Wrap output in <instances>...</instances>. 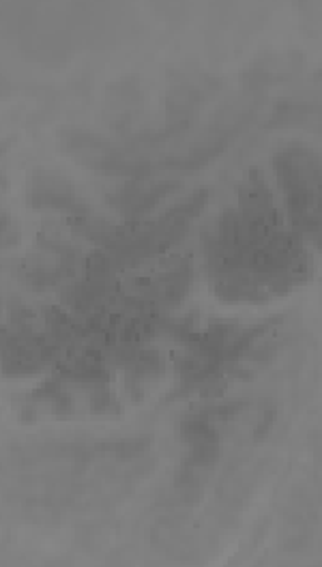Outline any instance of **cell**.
Listing matches in <instances>:
<instances>
[{
    "label": "cell",
    "instance_id": "3957f363",
    "mask_svg": "<svg viewBox=\"0 0 322 567\" xmlns=\"http://www.w3.org/2000/svg\"><path fill=\"white\" fill-rule=\"evenodd\" d=\"M61 144L63 151L73 157L80 166L95 168L97 173H104L110 162L118 155V148L114 142L107 141L106 136H100L95 132L86 130H73L63 127L61 132Z\"/></svg>",
    "mask_w": 322,
    "mask_h": 567
},
{
    "label": "cell",
    "instance_id": "277c9868",
    "mask_svg": "<svg viewBox=\"0 0 322 567\" xmlns=\"http://www.w3.org/2000/svg\"><path fill=\"white\" fill-rule=\"evenodd\" d=\"M166 361L157 351H144L125 368V391L132 402H141L148 388H153L164 374Z\"/></svg>",
    "mask_w": 322,
    "mask_h": 567
},
{
    "label": "cell",
    "instance_id": "5b68a950",
    "mask_svg": "<svg viewBox=\"0 0 322 567\" xmlns=\"http://www.w3.org/2000/svg\"><path fill=\"white\" fill-rule=\"evenodd\" d=\"M0 230H2L0 233L2 235V248H11L20 241V226L7 213H2V228Z\"/></svg>",
    "mask_w": 322,
    "mask_h": 567
},
{
    "label": "cell",
    "instance_id": "7a4b0ae2",
    "mask_svg": "<svg viewBox=\"0 0 322 567\" xmlns=\"http://www.w3.org/2000/svg\"><path fill=\"white\" fill-rule=\"evenodd\" d=\"M29 205L41 212L67 213L70 217L89 215L91 209L77 198L72 181L54 171H35L29 181Z\"/></svg>",
    "mask_w": 322,
    "mask_h": 567
},
{
    "label": "cell",
    "instance_id": "6da1fadb",
    "mask_svg": "<svg viewBox=\"0 0 322 567\" xmlns=\"http://www.w3.org/2000/svg\"><path fill=\"white\" fill-rule=\"evenodd\" d=\"M273 173L284 198L322 192V155L308 146H284L273 155Z\"/></svg>",
    "mask_w": 322,
    "mask_h": 567
}]
</instances>
